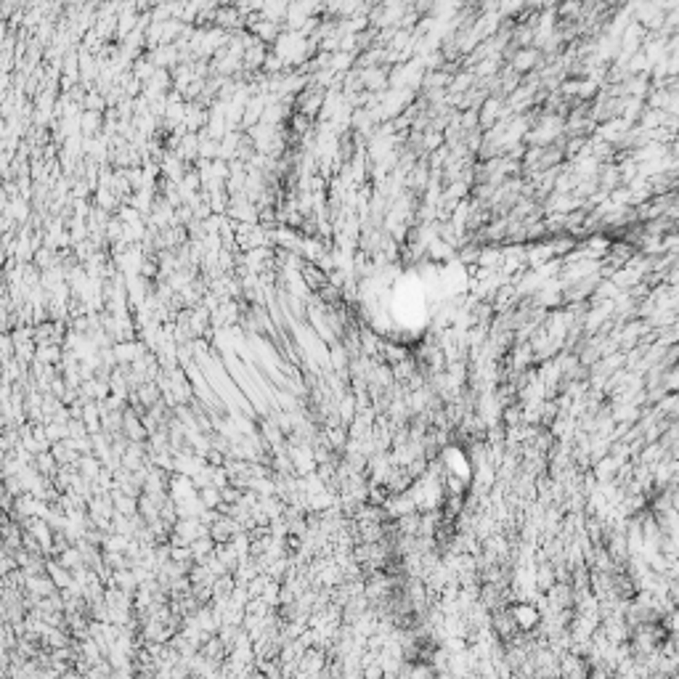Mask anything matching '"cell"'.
Returning a JSON list of instances; mask_svg holds the SVG:
<instances>
[{
  "mask_svg": "<svg viewBox=\"0 0 679 679\" xmlns=\"http://www.w3.org/2000/svg\"><path fill=\"white\" fill-rule=\"evenodd\" d=\"M512 618H515V627L520 631H531L539 624V611L533 605H528V602H520V605L512 608Z\"/></svg>",
  "mask_w": 679,
  "mask_h": 679,
  "instance_id": "6da1fadb",
  "label": "cell"
}]
</instances>
